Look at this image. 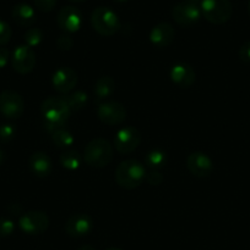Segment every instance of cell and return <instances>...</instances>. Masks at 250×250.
<instances>
[{
  "label": "cell",
  "mask_w": 250,
  "mask_h": 250,
  "mask_svg": "<svg viewBox=\"0 0 250 250\" xmlns=\"http://www.w3.org/2000/svg\"><path fill=\"white\" fill-rule=\"evenodd\" d=\"M91 24L98 34L103 37L114 36L120 29L118 15L112 9L105 6L96 7L91 14Z\"/></svg>",
  "instance_id": "4"
},
{
  "label": "cell",
  "mask_w": 250,
  "mask_h": 250,
  "mask_svg": "<svg viewBox=\"0 0 250 250\" xmlns=\"http://www.w3.org/2000/svg\"><path fill=\"white\" fill-rule=\"evenodd\" d=\"M19 227L26 234H31V236L42 234L48 229L49 217L46 212L38 211V210L28 211L20 217Z\"/></svg>",
  "instance_id": "7"
},
{
  "label": "cell",
  "mask_w": 250,
  "mask_h": 250,
  "mask_svg": "<svg viewBox=\"0 0 250 250\" xmlns=\"http://www.w3.org/2000/svg\"><path fill=\"white\" fill-rule=\"evenodd\" d=\"M14 229L15 224L11 220L5 219V217H1V219H0V237H1V238L11 236Z\"/></svg>",
  "instance_id": "28"
},
{
  "label": "cell",
  "mask_w": 250,
  "mask_h": 250,
  "mask_svg": "<svg viewBox=\"0 0 250 250\" xmlns=\"http://www.w3.org/2000/svg\"><path fill=\"white\" fill-rule=\"evenodd\" d=\"M10 51L6 48H0V68H4L9 62Z\"/></svg>",
  "instance_id": "33"
},
{
  "label": "cell",
  "mask_w": 250,
  "mask_h": 250,
  "mask_svg": "<svg viewBox=\"0 0 250 250\" xmlns=\"http://www.w3.org/2000/svg\"><path fill=\"white\" fill-rule=\"evenodd\" d=\"M105 250H122V249H118V248H108V249H105Z\"/></svg>",
  "instance_id": "38"
},
{
  "label": "cell",
  "mask_w": 250,
  "mask_h": 250,
  "mask_svg": "<svg viewBox=\"0 0 250 250\" xmlns=\"http://www.w3.org/2000/svg\"><path fill=\"white\" fill-rule=\"evenodd\" d=\"M41 112L44 119V126L49 132L64 128L70 117L71 110L61 97H49L41 104Z\"/></svg>",
  "instance_id": "1"
},
{
  "label": "cell",
  "mask_w": 250,
  "mask_h": 250,
  "mask_svg": "<svg viewBox=\"0 0 250 250\" xmlns=\"http://www.w3.org/2000/svg\"><path fill=\"white\" fill-rule=\"evenodd\" d=\"M83 159L91 167L102 168L109 165L113 159V146L107 139L95 138L86 146Z\"/></svg>",
  "instance_id": "3"
},
{
  "label": "cell",
  "mask_w": 250,
  "mask_h": 250,
  "mask_svg": "<svg viewBox=\"0 0 250 250\" xmlns=\"http://www.w3.org/2000/svg\"><path fill=\"white\" fill-rule=\"evenodd\" d=\"M248 12H249V15H250V0H249V2H248Z\"/></svg>",
  "instance_id": "37"
},
{
  "label": "cell",
  "mask_w": 250,
  "mask_h": 250,
  "mask_svg": "<svg viewBox=\"0 0 250 250\" xmlns=\"http://www.w3.org/2000/svg\"><path fill=\"white\" fill-rule=\"evenodd\" d=\"M239 58L243 62L250 63V41H247L240 46Z\"/></svg>",
  "instance_id": "32"
},
{
  "label": "cell",
  "mask_w": 250,
  "mask_h": 250,
  "mask_svg": "<svg viewBox=\"0 0 250 250\" xmlns=\"http://www.w3.org/2000/svg\"><path fill=\"white\" fill-rule=\"evenodd\" d=\"M70 1H85V0H70Z\"/></svg>",
  "instance_id": "39"
},
{
  "label": "cell",
  "mask_w": 250,
  "mask_h": 250,
  "mask_svg": "<svg viewBox=\"0 0 250 250\" xmlns=\"http://www.w3.org/2000/svg\"><path fill=\"white\" fill-rule=\"evenodd\" d=\"M25 111V102L19 93L4 90L0 93V112L6 119H19Z\"/></svg>",
  "instance_id": "8"
},
{
  "label": "cell",
  "mask_w": 250,
  "mask_h": 250,
  "mask_svg": "<svg viewBox=\"0 0 250 250\" xmlns=\"http://www.w3.org/2000/svg\"><path fill=\"white\" fill-rule=\"evenodd\" d=\"M167 156L166 153L161 149H152L145 156V164L147 165V167L151 168L152 171L158 170V168L163 167L166 165Z\"/></svg>",
  "instance_id": "22"
},
{
  "label": "cell",
  "mask_w": 250,
  "mask_h": 250,
  "mask_svg": "<svg viewBox=\"0 0 250 250\" xmlns=\"http://www.w3.org/2000/svg\"><path fill=\"white\" fill-rule=\"evenodd\" d=\"M146 181L151 186H158L163 182V176L161 175V172H158V171L154 170V171H151L150 173H147Z\"/></svg>",
  "instance_id": "31"
},
{
  "label": "cell",
  "mask_w": 250,
  "mask_h": 250,
  "mask_svg": "<svg viewBox=\"0 0 250 250\" xmlns=\"http://www.w3.org/2000/svg\"><path fill=\"white\" fill-rule=\"evenodd\" d=\"M15 133H16V128L14 127V125H1V126H0V142H1V143L10 142L15 137Z\"/></svg>",
  "instance_id": "26"
},
{
  "label": "cell",
  "mask_w": 250,
  "mask_h": 250,
  "mask_svg": "<svg viewBox=\"0 0 250 250\" xmlns=\"http://www.w3.org/2000/svg\"><path fill=\"white\" fill-rule=\"evenodd\" d=\"M174 37H175V31H174L173 26L167 22H161V23L156 24L150 32V42L159 49L171 45L172 42L174 41Z\"/></svg>",
  "instance_id": "16"
},
{
  "label": "cell",
  "mask_w": 250,
  "mask_h": 250,
  "mask_svg": "<svg viewBox=\"0 0 250 250\" xmlns=\"http://www.w3.org/2000/svg\"><path fill=\"white\" fill-rule=\"evenodd\" d=\"M4 160H5V154H4V151L0 150V165L4 163Z\"/></svg>",
  "instance_id": "35"
},
{
  "label": "cell",
  "mask_w": 250,
  "mask_h": 250,
  "mask_svg": "<svg viewBox=\"0 0 250 250\" xmlns=\"http://www.w3.org/2000/svg\"><path fill=\"white\" fill-rule=\"evenodd\" d=\"M65 99L66 104L70 107L71 111H80L83 107L86 106L88 102V95L86 94L82 90H76L74 93H69L65 97H63Z\"/></svg>",
  "instance_id": "21"
},
{
  "label": "cell",
  "mask_w": 250,
  "mask_h": 250,
  "mask_svg": "<svg viewBox=\"0 0 250 250\" xmlns=\"http://www.w3.org/2000/svg\"><path fill=\"white\" fill-rule=\"evenodd\" d=\"M36 54L26 44L19 45L12 53V68L20 75H27L32 72L36 66Z\"/></svg>",
  "instance_id": "11"
},
{
  "label": "cell",
  "mask_w": 250,
  "mask_h": 250,
  "mask_svg": "<svg viewBox=\"0 0 250 250\" xmlns=\"http://www.w3.org/2000/svg\"><path fill=\"white\" fill-rule=\"evenodd\" d=\"M42 41H43V32L39 28H29L25 33V42L29 48L38 46L42 43Z\"/></svg>",
  "instance_id": "25"
},
{
  "label": "cell",
  "mask_w": 250,
  "mask_h": 250,
  "mask_svg": "<svg viewBox=\"0 0 250 250\" xmlns=\"http://www.w3.org/2000/svg\"><path fill=\"white\" fill-rule=\"evenodd\" d=\"M29 168L37 177H48L53 170V163L50 158L43 151H37L29 158Z\"/></svg>",
  "instance_id": "18"
},
{
  "label": "cell",
  "mask_w": 250,
  "mask_h": 250,
  "mask_svg": "<svg viewBox=\"0 0 250 250\" xmlns=\"http://www.w3.org/2000/svg\"><path fill=\"white\" fill-rule=\"evenodd\" d=\"M93 221L86 214H74L65 224V232L71 238H81L92 231Z\"/></svg>",
  "instance_id": "13"
},
{
  "label": "cell",
  "mask_w": 250,
  "mask_h": 250,
  "mask_svg": "<svg viewBox=\"0 0 250 250\" xmlns=\"http://www.w3.org/2000/svg\"><path fill=\"white\" fill-rule=\"evenodd\" d=\"M113 1L119 2V4H123V2H126V1H129V0H113Z\"/></svg>",
  "instance_id": "36"
},
{
  "label": "cell",
  "mask_w": 250,
  "mask_h": 250,
  "mask_svg": "<svg viewBox=\"0 0 250 250\" xmlns=\"http://www.w3.org/2000/svg\"><path fill=\"white\" fill-rule=\"evenodd\" d=\"M201 14L212 24H223L229 21L233 6L229 0H201Z\"/></svg>",
  "instance_id": "5"
},
{
  "label": "cell",
  "mask_w": 250,
  "mask_h": 250,
  "mask_svg": "<svg viewBox=\"0 0 250 250\" xmlns=\"http://www.w3.org/2000/svg\"><path fill=\"white\" fill-rule=\"evenodd\" d=\"M51 84L56 92L69 94L77 84V73L71 67H60L54 72Z\"/></svg>",
  "instance_id": "14"
},
{
  "label": "cell",
  "mask_w": 250,
  "mask_h": 250,
  "mask_svg": "<svg viewBox=\"0 0 250 250\" xmlns=\"http://www.w3.org/2000/svg\"><path fill=\"white\" fill-rule=\"evenodd\" d=\"M172 16L179 26L190 27L200 21L202 14H201V9L198 2L186 0V1L179 2L173 7Z\"/></svg>",
  "instance_id": "6"
},
{
  "label": "cell",
  "mask_w": 250,
  "mask_h": 250,
  "mask_svg": "<svg viewBox=\"0 0 250 250\" xmlns=\"http://www.w3.org/2000/svg\"><path fill=\"white\" fill-rule=\"evenodd\" d=\"M97 116L108 126L120 125L126 119V110L118 102H103L97 106Z\"/></svg>",
  "instance_id": "10"
},
{
  "label": "cell",
  "mask_w": 250,
  "mask_h": 250,
  "mask_svg": "<svg viewBox=\"0 0 250 250\" xmlns=\"http://www.w3.org/2000/svg\"><path fill=\"white\" fill-rule=\"evenodd\" d=\"M81 161H82V158H81L80 153L75 150L65 151L59 158V163L63 166V168L69 171L77 170L81 165Z\"/></svg>",
  "instance_id": "23"
},
{
  "label": "cell",
  "mask_w": 250,
  "mask_h": 250,
  "mask_svg": "<svg viewBox=\"0 0 250 250\" xmlns=\"http://www.w3.org/2000/svg\"><path fill=\"white\" fill-rule=\"evenodd\" d=\"M114 92L115 81L110 76H102V77H100L96 81L93 93H95V97L97 99V102H100V100H104L107 98L112 97Z\"/></svg>",
  "instance_id": "20"
},
{
  "label": "cell",
  "mask_w": 250,
  "mask_h": 250,
  "mask_svg": "<svg viewBox=\"0 0 250 250\" xmlns=\"http://www.w3.org/2000/svg\"><path fill=\"white\" fill-rule=\"evenodd\" d=\"M56 45H58V48L60 49L61 51H68L73 48L74 41L69 34L64 33L61 34V36H59V38L56 39Z\"/></svg>",
  "instance_id": "29"
},
{
  "label": "cell",
  "mask_w": 250,
  "mask_h": 250,
  "mask_svg": "<svg viewBox=\"0 0 250 250\" xmlns=\"http://www.w3.org/2000/svg\"><path fill=\"white\" fill-rule=\"evenodd\" d=\"M51 139H53L54 144L59 148H69L75 142L73 134L65 128H59L56 131L51 132Z\"/></svg>",
  "instance_id": "24"
},
{
  "label": "cell",
  "mask_w": 250,
  "mask_h": 250,
  "mask_svg": "<svg viewBox=\"0 0 250 250\" xmlns=\"http://www.w3.org/2000/svg\"><path fill=\"white\" fill-rule=\"evenodd\" d=\"M77 250H96V249L93 248V247L88 246V244H85V246H81Z\"/></svg>",
  "instance_id": "34"
},
{
  "label": "cell",
  "mask_w": 250,
  "mask_h": 250,
  "mask_svg": "<svg viewBox=\"0 0 250 250\" xmlns=\"http://www.w3.org/2000/svg\"><path fill=\"white\" fill-rule=\"evenodd\" d=\"M190 1H195L196 2V1H198V0H190Z\"/></svg>",
  "instance_id": "40"
},
{
  "label": "cell",
  "mask_w": 250,
  "mask_h": 250,
  "mask_svg": "<svg viewBox=\"0 0 250 250\" xmlns=\"http://www.w3.org/2000/svg\"><path fill=\"white\" fill-rule=\"evenodd\" d=\"M11 17L21 27H31L37 19L34 9L26 2L15 5L11 10Z\"/></svg>",
  "instance_id": "19"
},
{
  "label": "cell",
  "mask_w": 250,
  "mask_h": 250,
  "mask_svg": "<svg viewBox=\"0 0 250 250\" xmlns=\"http://www.w3.org/2000/svg\"><path fill=\"white\" fill-rule=\"evenodd\" d=\"M141 142V134L135 127H123L114 137L115 150L120 154H130L139 146Z\"/></svg>",
  "instance_id": "9"
},
{
  "label": "cell",
  "mask_w": 250,
  "mask_h": 250,
  "mask_svg": "<svg viewBox=\"0 0 250 250\" xmlns=\"http://www.w3.org/2000/svg\"><path fill=\"white\" fill-rule=\"evenodd\" d=\"M11 27L9 26V23L0 20V45H5V44L9 43L10 39H11Z\"/></svg>",
  "instance_id": "27"
},
{
  "label": "cell",
  "mask_w": 250,
  "mask_h": 250,
  "mask_svg": "<svg viewBox=\"0 0 250 250\" xmlns=\"http://www.w3.org/2000/svg\"><path fill=\"white\" fill-rule=\"evenodd\" d=\"M56 22L59 28L66 34L75 33L82 26V14L75 6H64L58 12Z\"/></svg>",
  "instance_id": "12"
},
{
  "label": "cell",
  "mask_w": 250,
  "mask_h": 250,
  "mask_svg": "<svg viewBox=\"0 0 250 250\" xmlns=\"http://www.w3.org/2000/svg\"><path fill=\"white\" fill-rule=\"evenodd\" d=\"M146 175V168L141 163L129 159L117 166L114 177L118 185L124 189H135L144 182Z\"/></svg>",
  "instance_id": "2"
},
{
  "label": "cell",
  "mask_w": 250,
  "mask_h": 250,
  "mask_svg": "<svg viewBox=\"0 0 250 250\" xmlns=\"http://www.w3.org/2000/svg\"><path fill=\"white\" fill-rule=\"evenodd\" d=\"M186 167L196 177H208L213 170V163L205 153L196 151L188 156Z\"/></svg>",
  "instance_id": "15"
},
{
  "label": "cell",
  "mask_w": 250,
  "mask_h": 250,
  "mask_svg": "<svg viewBox=\"0 0 250 250\" xmlns=\"http://www.w3.org/2000/svg\"><path fill=\"white\" fill-rule=\"evenodd\" d=\"M58 0H33V4L38 10L43 12H49L55 7Z\"/></svg>",
  "instance_id": "30"
},
{
  "label": "cell",
  "mask_w": 250,
  "mask_h": 250,
  "mask_svg": "<svg viewBox=\"0 0 250 250\" xmlns=\"http://www.w3.org/2000/svg\"><path fill=\"white\" fill-rule=\"evenodd\" d=\"M171 80L179 88H189L195 82V71L189 63L178 62L172 66Z\"/></svg>",
  "instance_id": "17"
}]
</instances>
